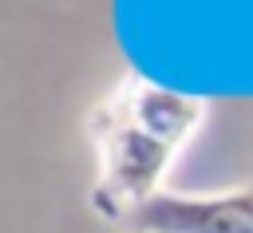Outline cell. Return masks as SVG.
<instances>
[{
	"label": "cell",
	"instance_id": "cell-1",
	"mask_svg": "<svg viewBox=\"0 0 253 233\" xmlns=\"http://www.w3.org/2000/svg\"><path fill=\"white\" fill-rule=\"evenodd\" d=\"M206 111L210 103L202 95L154 83L138 71L119 79V87L91 111V209L111 225H126L154 201L178 150L206 122Z\"/></svg>",
	"mask_w": 253,
	"mask_h": 233
},
{
	"label": "cell",
	"instance_id": "cell-2",
	"mask_svg": "<svg viewBox=\"0 0 253 233\" xmlns=\"http://www.w3.org/2000/svg\"><path fill=\"white\" fill-rule=\"evenodd\" d=\"M130 233H253V182L221 194H158L130 221Z\"/></svg>",
	"mask_w": 253,
	"mask_h": 233
}]
</instances>
